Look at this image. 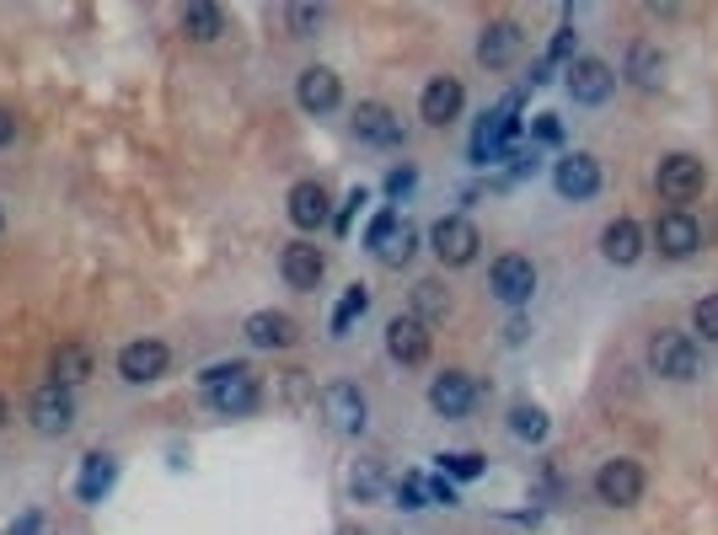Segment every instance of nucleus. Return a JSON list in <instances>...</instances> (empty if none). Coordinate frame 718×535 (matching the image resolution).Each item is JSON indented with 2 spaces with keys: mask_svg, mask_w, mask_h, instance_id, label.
<instances>
[{
  "mask_svg": "<svg viewBox=\"0 0 718 535\" xmlns=\"http://www.w3.org/2000/svg\"><path fill=\"white\" fill-rule=\"evenodd\" d=\"M536 140H542V146L564 140V124H558V113H536Z\"/></svg>",
  "mask_w": 718,
  "mask_h": 535,
  "instance_id": "obj_36",
  "label": "nucleus"
},
{
  "mask_svg": "<svg viewBox=\"0 0 718 535\" xmlns=\"http://www.w3.org/2000/svg\"><path fill=\"white\" fill-rule=\"evenodd\" d=\"M697 364H703V353H697V338H692V333L660 327V333L649 338V370H655L660 381L686 386V381H697Z\"/></svg>",
  "mask_w": 718,
  "mask_h": 535,
  "instance_id": "obj_2",
  "label": "nucleus"
},
{
  "mask_svg": "<svg viewBox=\"0 0 718 535\" xmlns=\"http://www.w3.org/2000/svg\"><path fill=\"white\" fill-rule=\"evenodd\" d=\"M364 311H370V290H364V284H349L344 300H338V311H333V322H327V327H333V338H349V327H355Z\"/></svg>",
  "mask_w": 718,
  "mask_h": 535,
  "instance_id": "obj_30",
  "label": "nucleus"
},
{
  "mask_svg": "<svg viewBox=\"0 0 718 535\" xmlns=\"http://www.w3.org/2000/svg\"><path fill=\"white\" fill-rule=\"evenodd\" d=\"M11 140H16V118L0 107V146H11Z\"/></svg>",
  "mask_w": 718,
  "mask_h": 535,
  "instance_id": "obj_42",
  "label": "nucleus"
},
{
  "mask_svg": "<svg viewBox=\"0 0 718 535\" xmlns=\"http://www.w3.org/2000/svg\"><path fill=\"white\" fill-rule=\"evenodd\" d=\"M0 231H5V214H0Z\"/></svg>",
  "mask_w": 718,
  "mask_h": 535,
  "instance_id": "obj_45",
  "label": "nucleus"
},
{
  "mask_svg": "<svg viewBox=\"0 0 718 535\" xmlns=\"http://www.w3.org/2000/svg\"><path fill=\"white\" fill-rule=\"evenodd\" d=\"M11 535H38V514H22V520L11 525Z\"/></svg>",
  "mask_w": 718,
  "mask_h": 535,
  "instance_id": "obj_43",
  "label": "nucleus"
},
{
  "mask_svg": "<svg viewBox=\"0 0 718 535\" xmlns=\"http://www.w3.org/2000/svg\"><path fill=\"white\" fill-rule=\"evenodd\" d=\"M429 348H435V338H429V327L418 322V316H392L386 322V353L403 364V370H418V364H429Z\"/></svg>",
  "mask_w": 718,
  "mask_h": 535,
  "instance_id": "obj_14",
  "label": "nucleus"
},
{
  "mask_svg": "<svg viewBox=\"0 0 718 535\" xmlns=\"http://www.w3.org/2000/svg\"><path fill=\"white\" fill-rule=\"evenodd\" d=\"M429 246H435V257H440V268H466V263H477V225L466 220V214H445V220H435V231H429Z\"/></svg>",
  "mask_w": 718,
  "mask_h": 535,
  "instance_id": "obj_7",
  "label": "nucleus"
},
{
  "mask_svg": "<svg viewBox=\"0 0 718 535\" xmlns=\"http://www.w3.org/2000/svg\"><path fill=\"white\" fill-rule=\"evenodd\" d=\"M316 407H322V423H327L333 434H344V439L364 434L370 407H364V391H359V386H349V381H333V386H322Z\"/></svg>",
  "mask_w": 718,
  "mask_h": 535,
  "instance_id": "obj_5",
  "label": "nucleus"
},
{
  "mask_svg": "<svg viewBox=\"0 0 718 535\" xmlns=\"http://www.w3.org/2000/svg\"><path fill=\"white\" fill-rule=\"evenodd\" d=\"M49 370H54V386H81L92 375V348L86 342H59Z\"/></svg>",
  "mask_w": 718,
  "mask_h": 535,
  "instance_id": "obj_26",
  "label": "nucleus"
},
{
  "mask_svg": "<svg viewBox=\"0 0 718 535\" xmlns=\"http://www.w3.org/2000/svg\"><path fill=\"white\" fill-rule=\"evenodd\" d=\"M375 487H381V477H375V466H364V472H355V492H359V498H370Z\"/></svg>",
  "mask_w": 718,
  "mask_h": 535,
  "instance_id": "obj_40",
  "label": "nucleus"
},
{
  "mask_svg": "<svg viewBox=\"0 0 718 535\" xmlns=\"http://www.w3.org/2000/svg\"><path fill=\"white\" fill-rule=\"evenodd\" d=\"M440 472H451V477L472 482V477H483V455H472V450H451V455H440Z\"/></svg>",
  "mask_w": 718,
  "mask_h": 535,
  "instance_id": "obj_33",
  "label": "nucleus"
},
{
  "mask_svg": "<svg viewBox=\"0 0 718 535\" xmlns=\"http://www.w3.org/2000/svg\"><path fill=\"white\" fill-rule=\"evenodd\" d=\"M408 188H413V172H408V166L386 177V194H392V198H403V194H408Z\"/></svg>",
  "mask_w": 718,
  "mask_h": 535,
  "instance_id": "obj_41",
  "label": "nucleus"
},
{
  "mask_svg": "<svg viewBox=\"0 0 718 535\" xmlns=\"http://www.w3.org/2000/svg\"><path fill=\"white\" fill-rule=\"evenodd\" d=\"M199 391H205V402L220 418H247L257 407V375H253V364H242V359L209 364L205 375H199Z\"/></svg>",
  "mask_w": 718,
  "mask_h": 535,
  "instance_id": "obj_1",
  "label": "nucleus"
},
{
  "mask_svg": "<svg viewBox=\"0 0 718 535\" xmlns=\"http://www.w3.org/2000/svg\"><path fill=\"white\" fill-rule=\"evenodd\" d=\"M0 423H5V396H0Z\"/></svg>",
  "mask_w": 718,
  "mask_h": 535,
  "instance_id": "obj_44",
  "label": "nucleus"
},
{
  "mask_svg": "<svg viewBox=\"0 0 718 535\" xmlns=\"http://www.w3.org/2000/svg\"><path fill=\"white\" fill-rule=\"evenodd\" d=\"M424 492H429V503H445V509L456 503V487L445 482V477H435V482H424Z\"/></svg>",
  "mask_w": 718,
  "mask_h": 535,
  "instance_id": "obj_38",
  "label": "nucleus"
},
{
  "mask_svg": "<svg viewBox=\"0 0 718 535\" xmlns=\"http://www.w3.org/2000/svg\"><path fill=\"white\" fill-rule=\"evenodd\" d=\"M703 183H708V172H703V161L686 155V150H675V155H665V161L655 166V188H660V198L675 203V209L703 194Z\"/></svg>",
  "mask_w": 718,
  "mask_h": 535,
  "instance_id": "obj_8",
  "label": "nucleus"
},
{
  "mask_svg": "<svg viewBox=\"0 0 718 535\" xmlns=\"http://www.w3.org/2000/svg\"><path fill=\"white\" fill-rule=\"evenodd\" d=\"M622 75H627V86H638V92H655L660 81H665V54H660V44H633L627 49V65H622Z\"/></svg>",
  "mask_w": 718,
  "mask_h": 535,
  "instance_id": "obj_25",
  "label": "nucleus"
},
{
  "mask_svg": "<svg viewBox=\"0 0 718 535\" xmlns=\"http://www.w3.org/2000/svg\"><path fill=\"white\" fill-rule=\"evenodd\" d=\"M574 38H579L574 27H558V33H553V44H547V65H553V59H568V54H574Z\"/></svg>",
  "mask_w": 718,
  "mask_h": 535,
  "instance_id": "obj_37",
  "label": "nucleus"
},
{
  "mask_svg": "<svg viewBox=\"0 0 718 535\" xmlns=\"http://www.w3.org/2000/svg\"><path fill=\"white\" fill-rule=\"evenodd\" d=\"M488 290H494V300H505V305H525V300L536 294V263H531L525 252H505V257H494V268H488Z\"/></svg>",
  "mask_w": 718,
  "mask_h": 535,
  "instance_id": "obj_10",
  "label": "nucleus"
},
{
  "mask_svg": "<svg viewBox=\"0 0 718 535\" xmlns=\"http://www.w3.org/2000/svg\"><path fill=\"white\" fill-rule=\"evenodd\" d=\"M601 257L612 263V268H633L638 257H644V225L638 220H612L606 231H601Z\"/></svg>",
  "mask_w": 718,
  "mask_h": 535,
  "instance_id": "obj_23",
  "label": "nucleus"
},
{
  "mask_svg": "<svg viewBox=\"0 0 718 535\" xmlns=\"http://www.w3.org/2000/svg\"><path fill=\"white\" fill-rule=\"evenodd\" d=\"M359 203H370V194H364V188H355V194L344 198V214H338V231H349V220H355V209Z\"/></svg>",
  "mask_w": 718,
  "mask_h": 535,
  "instance_id": "obj_39",
  "label": "nucleus"
},
{
  "mask_svg": "<svg viewBox=\"0 0 718 535\" xmlns=\"http://www.w3.org/2000/svg\"><path fill=\"white\" fill-rule=\"evenodd\" d=\"M547 429H553V423H547V412H542V407H531V402H520V407L510 412V434L525 439V444H542Z\"/></svg>",
  "mask_w": 718,
  "mask_h": 535,
  "instance_id": "obj_31",
  "label": "nucleus"
},
{
  "mask_svg": "<svg viewBox=\"0 0 718 535\" xmlns=\"http://www.w3.org/2000/svg\"><path fill=\"white\" fill-rule=\"evenodd\" d=\"M183 33H188L194 44H215V38L225 33V11H220V5H209V0L183 5Z\"/></svg>",
  "mask_w": 718,
  "mask_h": 535,
  "instance_id": "obj_27",
  "label": "nucleus"
},
{
  "mask_svg": "<svg viewBox=\"0 0 718 535\" xmlns=\"http://www.w3.org/2000/svg\"><path fill=\"white\" fill-rule=\"evenodd\" d=\"M413 316L429 327V322H440V316H451V290L440 284V279H418L413 284Z\"/></svg>",
  "mask_w": 718,
  "mask_h": 535,
  "instance_id": "obj_29",
  "label": "nucleus"
},
{
  "mask_svg": "<svg viewBox=\"0 0 718 535\" xmlns=\"http://www.w3.org/2000/svg\"><path fill=\"white\" fill-rule=\"evenodd\" d=\"M364 246H370L386 268H403V263H413V252H418V225L386 209V214H375V225L364 231Z\"/></svg>",
  "mask_w": 718,
  "mask_h": 535,
  "instance_id": "obj_4",
  "label": "nucleus"
},
{
  "mask_svg": "<svg viewBox=\"0 0 718 535\" xmlns=\"http://www.w3.org/2000/svg\"><path fill=\"white\" fill-rule=\"evenodd\" d=\"M514 102L520 97H505L494 113H483V124H477V135H472V161H477V166H488V161H499L505 150H514V135H520Z\"/></svg>",
  "mask_w": 718,
  "mask_h": 535,
  "instance_id": "obj_9",
  "label": "nucleus"
},
{
  "mask_svg": "<svg viewBox=\"0 0 718 535\" xmlns=\"http://www.w3.org/2000/svg\"><path fill=\"white\" fill-rule=\"evenodd\" d=\"M644 466L633 461V455H612V461H601V472H595V498L606 503V509H633L638 498H644Z\"/></svg>",
  "mask_w": 718,
  "mask_h": 535,
  "instance_id": "obj_3",
  "label": "nucleus"
},
{
  "mask_svg": "<svg viewBox=\"0 0 718 535\" xmlns=\"http://www.w3.org/2000/svg\"><path fill=\"white\" fill-rule=\"evenodd\" d=\"M322 16H327L322 5H290V11H285V22H290V33H296V38H311V33L322 27Z\"/></svg>",
  "mask_w": 718,
  "mask_h": 535,
  "instance_id": "obj_34",
  "label": "nucleus"
},
{
  "mask_svg": "<svg viewBox=\"0 0 718 535\" xmlns=\"http://www.w3.org/2000/svg\"><path fill=\"white\" fill-rule=\"evenodd\" d=\"M472 402H477V381L466 375V370H440L435 381H429V407L440 412V418H466L472 412Z\"/></svg>",
  "mask_w": 718,
  "mask_h": 535,
  "instance_id": "obj_18",
  "label": "nucleus"
},
{
  "mask_svg": "<svg viewBox=\"0 0 718 535\" xmlns=\"http://www.w3.org/2000/svg\"><path fill=\"white\" fill-rule=\"evenodd\" d=\"M424 498H429V492H424L418 477H403V482H397V509H424Z\"/></svg>",
  "mask_w": 718,
  "mask_h": 535,
  "instance_id": "obj_35",
  "label": "nucleus"
},
{
  "mask_svg": "<svg viewBox=\"0 0 718 535\" xmlns=\"http://www.w3.org/2000/svg\"><path fill=\"white\" fill-rule=\"evenodd\" d=\"M285 203H290V225H296V231H322V225L333 220V198H327L322 183H296Z\"/></svg>",
  "mask_w": 718,
  "mask_h": 535,
  "instance_id": "obj_21",
  "label": "nucleus"
},
{
  "mask_svg": "<svg viewBox=\"0 0 718 535\" xmlns=\"http://www.w3.org/2000/svg\"><path fill=\"white\" fill-rule=\"evenodd\" d=\"M27 423L38 429L44 439H59L70 434V423H76V396H70V386H38L33 391V402H27Z\"/></svg>",
  "mask_w": 718,
  "mask_h": 535,
  "instance_id": "obj_11",
  "label": "nucleus"
},
{
  "mask_svg": "<svg viewBox=\"0 0 718 535\" xmlns=\"http://www.w3.org/2000/svg\"><path fill=\"white\" fill-rule=\"evenodd\" d=\"M279 274H285V284L290 290H316L322 279H327V252L311 242H290L285 252H279Z\"/></svg>",
  "mask_w": 718,
  "mask_h": 535,
  "instance_id": "obj_19",
  "label": "nucleus"
},
{
  "mask_svg": "<svg viewBox=\"0 0 718 535\" xmlns=\"http://www.w3.org/2000/svg\"><path fill=\"white\" fill-rule=\"evenodd\" d=\"M166 364H172V348L161 338H135L118 348V375L129 381V386H151L166 375Z\"/></svg>",
  "mask_w": 718,
  "mask_h": 535,
  "instance_id": "obj_12",
  "label": "nucleus"
},
{
  "mask_svg": "<svg viewBox=\"0 0 718 535\" xmlns=\"http://www.w3.org/2000/svg\"><path fill=\"white\" fill-rule=\"evenodd\" d=\"M692 338L718 342V294H703V300L692 305Z\"/></svg>",
  "mask_w": 718,
  "mask_h": 535,
  "instance_id": "obj_32",
  "label": "nucleus"
},
{
  "mask_svg": "<svg viewBox=\"0 0 718 535\" xmlns=\"http://www.w3.org/2000/svg\"><path fill=\"white\" fill-rule=\"evenodd\" d=\"M553 188H558V198H568V203L595 198L601 194V161H595L590 150H568L564 161L553 166Z\"/></svg>",
  "mask_w": 718,
  "mask_h": 535,
  "instance_id": "obj_13",
  "label": "nucleus"
},
{
  "mask_svg": "<svg viewBox=\"0 0 718 535\" xmlns=\"http://www.w3.org/2000/svg\"><path fill=\"white\" fill-rule=\"evenodd\" d=\"M296 102L322 118V113H333V107L344 102V86H338V75H333L327 65H311V70H301V81H296Z\"/></svg>",
  "mask_w": 718,
  "mask_h": 535,
  "instance_id": "obj_22",
  "label": "nucleus"
},
{
  "mask_svg": "<svg viewBox=\"0 0 718 535\" xmlns=\"http://www.w3.org/2000/svg\"><path fill=\"white\" fill-rule=\"evenodd\" d=\"M355 135L364 140V146H375V150H392V146H403V118L386 107V102H359L355 107Z\"/></svg>",
  "mask_w": 718,
  "mask_h": 535,
  "instance_id": "obj_20",
  "label": "nucleus"
},
{
  "mask_svg": "<svg viewBox=\"0 0 718 535\" xmlns=\"http://www.w3.org/2000/svg\"><path fill=\"white\" fill-rule=\"evenodd\" d=\"M564 86L579 107H601V102L616 92V70L606 59H595V54H574L564 70Z\"/></svg>",
  "mask_w": 718,
  "mask_h": 535,
  "instance_id": "obj_6",
  "label": "nucleus"
},
{
  "mask_svg": "<svg viewBox=\"0 0 718 535\" xmlns=\"http://www.w3.org/2000/svg\"><path fill=\"white\" fill-rule=\"evenodd\" d=\"M525 49V33H520V22L510 16H499V22H488L483 33H477V65L483 70H510L514 59Z\"/></svg>",
  "mask_w": 718,
  "mask_h": 535,
  "instance_id": "obj_15",
  "label": "nucleus"
},
{
  "mask_svg": "<svg viewBox=\"0 0 718 535\" xmlns=\"http://www.w3.org/2000/svg\"><path fill=\"white\" fill-rule=\"evenodd\" d=\"M466 107V86L456 75H435L429 86H424V97H418V118L429 124V129H445V124H456Z\"/></svg>",
  "mask_w": 718,
  "mask_h": 535,
  "instance_id": "obj_16",
  "label": "nucleus"
},
{
  "mask_svg": "<svg viewBox=\"0 0 718 535\" xmlns=\"http://www.w3.org/2000/svg\"><path fill=\"white\" fill-rule=\"evenodd\" d=\"M242 333H247L253 348H290V342L301 338L296 316H285V311H253V316L242 322Z\"/></svg>",
  "mask_w": 718,
  "mask_h": 535,
  "instance_id": "obj_24",
  "label": "nucleus"
},
{
  "mask_svg": "<svg viewBox=\"0 0 718 535\" xmlns=\"http://www.w3.org/2000/svg\"><path fill=\"white\" fill-rule=\"evenodd\" d=\"M113 477H118L113 455H86V466H81V482H76V498H81V503H103V492L113 487Z\"/></svg>",
  "mask_w": 718,
  "mask_h": 535,
  "instance_id": "obj_28",
  "label": "nucleus"
},
{
  "mask_svg": "<svg viewBox=\"0 0 718 535\" xmlns=\"http://www.w3.org/2000/svg\"><path fill=\"white\" fill-rule=\"evenodd\" d=\"M655 246H660V257L681 263V257H692V252L703 246V225H697L686 209H665V214L655 220Z\"/></svg>",
  "mask_w": 718,
  "mask_h": 535,
  "instance_id": "obj_17",
  "label": "nucleus"
}]
</instances>
